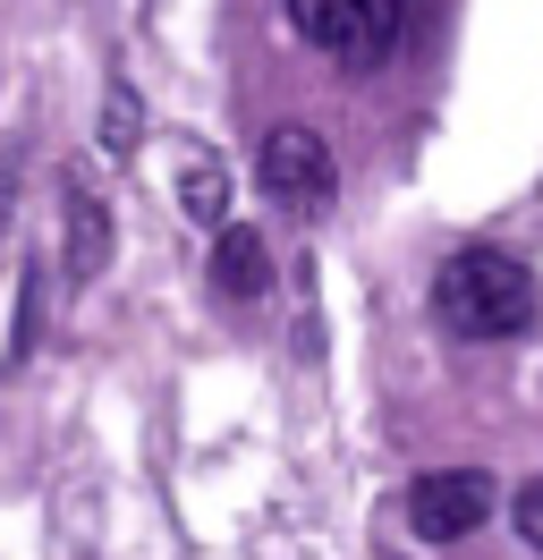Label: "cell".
I'll return each mask as SVG.
<instances>
[{"label":"cell","instance_id":"obj_3","mask_svg":"<svg viewBox=\"0 0 543 560\" xmlns=\"http://www.w3.org/2000/svg\"><path fill=\"white\" fill-rule=\"evenodd\" d=\"M255 178H264V196L272 205H289V212H323L339 196V162H332V144L314 137L305 119H280L264 137V153H255Z\"/></svg>","mask_w":543,"mask_h":560},{"label":"cell","instance_id":"obj_5","mask_svg":"<svg viewBox=\"0 0 543 560\" xmlns=\"http://www.w3.org/2000/svg\"><path fill=\"white\" fill-rule=\"evenodd\" d=\"M102 264H111V205H102L85 178H68L60 187V272H68V289L102 280Z\"/></svg>","mask_w":543,"mask_h":560},{"label":"cell","instance_id":"obj_4","mask_svg":"<svg viewBox=\"0 0 543 560\" xmlns=\"http://www.w3.org/2000/svg\"><path fill=\"white\" fill-rule=\"evenodd\" d=\"M493 501H501V485L484 467H441V476L407 485V526L425 544H459V535H475V526L493 518Z\"/></svg>","mask_w":543,"mask_h":560},{"label":"cell","instance_id":"obj_1","mask_svg":"<svg viewBox=\"0 0 543 560\" xmlns=\"http://www.w3.org/2000/svg\"><path fill=\"white\" fill-rule=\"evenodd\" d=\"M434 315L450 340H518L543 315V280L509 246H459L434 272Z\"/></svg>","mask_w":543,"mask_h":560},{"label":"cell","instance_id":"obj_9","mask_svg":"<svg viewBox=\"0 0 543 560\" xmlns=\"http://www.w3.org/2000/svg\"><path fill=\"white\" fill-rule=\"evenodd\" d=\"M509 518H518V535H527V544L543 552V476H535L527 492H518V501H509Z\"/></svg>","mask_w":543,"mask_h":560},{"label":"cell","instance_id":"obj_2","mask_svg":"<svg viewBox=\"0 0 543 560\" xmlns=\"http://www.w3.org/2000/svg\"><path fill=\"white\" fill-rule=\"evenodd\" d=\"M289 26L339 69H382L400 51L407 0H289Z\"/></svg>","mask_w":543,"mask_h":560},{"label":"cell","instance_id":"obj_7","mask_svg":"<svg viewBox=\"0 0 543 560\" xmlns=\"http://www.w3.org/2000/svg\"><path fill=\"white\" fill-rule=\"evenodd\" d=\"M178 196H187V212H196L204 230H221V205H230V171H221L212 153H196V162H187V178H178Z\"/></svg>","mask_w":543,"mask_h":560},{"label":"cell","instance_id":"obj_8","mask_svg":"<svg viewBox=\"0 0 543 560\" xmlns=\"http://www.w3.org/2000/svg\"><path fill=\"white\" fill-rule=\"evenodd\" d=\"M136 137H145L136 85H128V77H111V94H102V153H136Z\"/></svg>","mask_w":543,"mask_h":560},{"label":"cell","instance_id":"obj_6","mask_svg":"<svg viewBox=\"0 0 543 560\" xmlns=\"http://www.w3.org/2000/svg\"><path fill=\"white\" fill-rule=\"evenodd\" d=\"M212 289L238 298V306L272 298V246H264V230H246V221H221V230H212Z\"/></svg>","mask_w":543,"mask_h":560}]
</instances>
